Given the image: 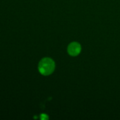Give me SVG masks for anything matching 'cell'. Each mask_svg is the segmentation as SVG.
<instances>
[{"instance_id":"obj_1","label":"cell","mask_w":120,"mask_h":120,"mask_svg":"<svg viewBox=\"0 0 120 120\" xmlns=\"http://www.w3.org/2000/svg\"><path fill=\"white\" fill-rule=\"evenodd\" d=\"M55 64L54 61L48 57H46L41 60L38 66L39 72L45 76H48L52 73L55 70Z\"/></svg>"},{"instance_id":"obj_2","label":"cell","mask_w":120,"mask_h":120,"mask_svg":"<svg viewBox=\"0 0 120 120\" xmlns=\"http://www.w3.org/2000/svg\"><path fill=\"white\" fill-rule=\"evenodd\" d=\"M81 46L77 42H72L69 45L68 48V52L71 56H75L80 53Z\"/></svg>"},{"instance_id":"obj_3","label":"cell","mask_w":120,"mask_h":120,"mask_svg":"<svg viewBox=\"0 0 120 120\" xmlns=\"http://www.w3.org/2000/svg\"><path fill=\"white\" fill-rule=\"evenodd\" d=\"M41 118H42V120H47L48 119V117L47 115L46 114H42L41 115Z\"/></svg>"}]
</instances>
